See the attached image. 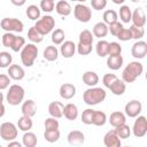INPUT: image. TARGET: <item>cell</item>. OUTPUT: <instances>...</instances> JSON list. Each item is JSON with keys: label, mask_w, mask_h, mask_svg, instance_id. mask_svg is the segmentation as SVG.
I'll list each match as a JSON object with an SVG mask.
<instances>
[{"label": "cell", "mask_w": 147, "mask_h": 147, "mask_svg": "<svg viewBox=\"0 0 147 147\" xmlns=\"http://www.w3.org/2000/svg\"><path fill=\"white\" fill-rule=\"evenodd\" d=\"M64 38H65V33L62 29H55L52 31V42L54 45H62V42L64 41Z\"/></svg>", "instance_id": "e575fe53"}, {"label": "cell", "mask_w": 147, "mask_h": 147, "mask_svg": "<svg viewBox=\"0 0 147 147\" xmlns=\"http://www.w3.org/2000/svg\"><path fill=\"white\" fill-rule=\"evenodd\" d=\"M107 96V92L102 87H90L87 88L83 94V100L88 106H95L105 101Z\"/></svg>", "instance_id": "6da1fadb"}, {"label": "cell", "mask_w": 147, "mask_h": 147, "mask_svg": "<svg viewBox=\"0 0 147 147\" xmlns=\"http://www.w3.org/2000/svg\"><path fill=\"white\" fill-rule=\"evenodd\" d=\"M13 62V56L9 52H0V68H9Z\"/></svg>", "instance_id": "ab89813d"}, {"label": "cell", "mask_w": 147, "mask_h": 147, "mask_svg": "<svg viewBox=\"0 0 147 147\" xmlns=\"http://www.w3.org/2000/svg\"><path fill=\"white\" fill-rule=\"evenodd\" d=\"M11 3L15 5V6H23V5L25 3V1H24V0H22V1H15V0H11Z\"/></svg>", "instance_id": "9f6ffc18"}, {"label": "cell", "mask_w": 147, "mask_h": 147, "mask_svg": "<svg viewBox=\"0 0 147 147\" xmlns=\"http://www.w3.org/2000/svg\"><path fill=\"white\" fill-rule=\"evenodd\" d=\"M93 114H94V109L92 108H87L83 111L80 118H82V122L86 125H91L92 124V119H93Z\"/></svg>", "instance_id": "ee69618b"}, {"label": "cell", "mask_w": 147, "mask_h": 147, "mask_svg": "<svg viewBox=\"0 0 147 147\" xmlns=\"http://www.w3.org/2000/svg\"><path fill=\"white\" fill-rule=\"evenodd\" d=\"M60 131L59 130H45L44 132V138L46 141L53 144V142H56L59 139H60Z\"/></svg>", "instance_id": "f35d334b"}, {"label": "cell", "mask_w": 147, "mask_h": 147, "mask_svg": "<svg viewBox=\"0 0 147 147\" xmlns=\"http://www.w3.org/2000/svg\"><path fill=\"white\" fill-rule=\"evenodd\" d=\"M144 71V65L139 61H131L122 72V80L124 83H133Z\"/></svg>", "instance_id": "7a4b0ae2"}, {"label": "cell", "mask_w": 147, "mask_h": 147, "mask_svg": "<svg viewBox=\"0 0 147 147\" xmlns=\"http://www.w3.org/2000/svg\"><path fill=\"white\" fill-rule=\"evenodd\" d=\"M36 28V30L44 37L48 33H51L54 30L55 26V20L53 16L51 15H45L42 17H40L38 21H36V24L33 25Z\"/></svg>", "instance_id": "5b68a950"}, {"label": "cell", "mask_w": 147, "mask_h": 147, "mask_svg": "<svg viewBox=\"0 0 147 147\" xmlns=\"http://www.w3.org/2000/svg\"><path fill=\"white\" fill-rule=\"evenodd\" d=\"M0 44H1V42H0Z\"/></svg>", "instance_id": "be15d7a7"}, {"label": "cell", "mask_w": 147, "mask_h": 147, "mask_svg": "<svg viewBox=\"0 0 147 147\" xmlns=\"http://www.w3.org/2000/svg\"><path fill=\"white\" fill-rule=\"evenodd\" d=\"M131 17H132V11L131 8L127 5H123L119 7V18L123 23H129L131 22Z\"/></svg>", "instance_id": "1f68e13d"}, {"label": "cell", "mask_w": 147, "mask_h": 147, "mask_svg": "<svg viewBox=\"0 0 147 147\" xmlns=\"http://www.w3.org/2000/svg\"><path fill=\"white\" fill-rule=\"evenodd\" d=\"M0 26L1 29H3L6 32H22L24 24L22 21H20L18 18H14V17H5L1 20L0 22Z\"/></svg>", "instance_id": "52a82bcc"}, {"label": "cell", "mask_w": 147, "mask_h": 147, "mask_svg": "<svg viewBox=\"0 0 147 147\" xmlns=\"http://www.w3.org/2000/svg\"><path fill=\"white\" fill-rule=\"evenodd\" d=\"M3 100H5V96H3L2 92H0V105H2V103H3Z\"/></svg>", "instance_id": "680465c9"}, {"label": "cell", "mask_w": 147, "mask_h": 147, "mask_svg": "<svg viewBox=\"0 0 147 147\" xmlns=\"http://www.w3.org/2000/svg\"><path fill=\"white\" fill-rule=\"evenodd\" d=\"M122 53V46L117 41H111L108 45V56L114 55H121Z\"/></svg>", "instance_id": "b9f144b4"}, {"label": "cell", "mask_w": 147, "mask_h": 147, "mask_svg": "<svg viewBox=\"0 0 147 147\" xmlns=\"http://www.w3.org/2000/svg\"><path fill=\"white\" fill-rule=\"evenodd\" d=\"M38 144V139L37 136L33 132H24L23 137H22V145L24 147H36Z\"/></svg>", "instance_id": "484cf974"}, {"label": "cell", "mask_w": 147, "mask_h": 147, "mask_svg": "<svg viewBox=\"0 0 147 147\" xmlns=\"http://www.w3.org/2000/svg\"><path fill=\"white\" fill-rule=\"evenodd\" d=\"M92 34H93V37H96V38H100V39L106 37L108 34V25L105 24L103 22H98L93 26Z\"/></svg>", "instance_id": "d4e9b609"}, {"label": "cell", "mask_w": 147, "mask_h": 147, "mask_svg": "<svg viewBox=\"0 0 147 147\" xmlns=\"http://www.w3.org/2000/svg\"><path fill=\"white\" fill-rule=\"evenodd\" d=\"M74 16L78 22L87 23L92 18V10L84 3H77L74 7Z\"/></svg>", "instance_id": "ba28073f"}, {"label": "cell", "mask_w": 147, "mask_h": 147, "mask_svg": "<svg viewBox=\"0 0 147 147\" xmlns=\"http://www.w3.org/2000/svg\"><path fill=\"white\" fill-rule=\"evenodd\" d=\"M44 59L49 61V62H53V61H56L57 57H59V49L56 48V46L54 45H51V46H47L45 49H44Z\"/></svg>", "instance_id": "4316f807"}, {"label": "cell", "mask_w": 147, "mask_h": 147, "mask_svg": "<svg viewBox=\"0 0 147 147\" xmlns=\"http://www.w3.org/2000/svg\"><path fill=\"white\" fill-rule=\"evenodd\" d=\"M7 147H23V145L21 142H18V141L14 140V141H9L8 145H7Z\"/></svg>", "instance_id": "11a10c76"}, {"label": "cell", "mask_w": 147, "mask_h": 147, "mask_svg": "<svg viewBox=\"0 0 147 147\" xmlns=\"http://www.w3.org/2000/svg\"><path fill=\"white\" fill-rule=\"evenodd\" d=\"M107 122V115L105 111L101 110H94L93 114V119H92V124L96 125V126H103Z\"/></svg>", "instance_id": "f546056e"}, {"label": "cell", "mask_w": 147, "mask_h": 147, "mask_svg": "<svg viewBox=\"0 0 147 147\" xmlns=\"http://www.w3.org/2000/svg\"><path fill=\"white\" fill-rule=\"evenodd\" d=\"M14 39H15V34L11 33V32H5L1 37V44L2 46L5 47H11L13 42H14Z\"/></svg>", "instance_id": "bcb514c9"}, {"label": "cell", "mask_w": 147, "mask_h": 147, "mask_svg": "<svg viewBox=\"0 0 147 147\" xmlns=\"http://www.w3.org/2000/svg\"><path fill=\"white\" fill-rule=\"evenodd\" d=\"M59 93H60V96L62 99L70 100L76 95V86L74 84H70V83H64L60 86Z\"/></svg>", "instance_id": "2e32d148"}, {"label": "cell", "mask_w": 147, "mask_h": 147, "mask_svg": "<svg viewBox=\"0 0 147 147\" xmlns=\"http://www.w3.org/2000/svg\"><path fill=\"white\" fill-rule=\"evenodd\" d=\"M5 113H6V108H5L3 103H2V105H0V118L5 115Z\"/></svg>", "instance_id": "6f0895ef"}, {"label": "cell", "mask_w": 147, "mask_h": 147, "mask_svg": "<svg viewBox=\"0 0 147 147\" xmlns=\"http://www.w3.org/2000/svg\"><path fill=\"white\" fill-rule=\"evenodd\" d=\"M108 45H109V42L107 40H103V39H101V40H99L96 42V45H95V52H96L98 56L105 57V56L108 55Z\"/></svg>", "instance_id": "4dcf8cb0"}, {"label": "cell", "mask_w": 147, "mask_h": 147, "mask_svg": "<svg viewBox=\"0 0 147 147\" xmlns=\"http://www.w3.org/2000/svg\"><path fill=\"white\" fill-rule=\"evenodd\" d=\"M0 147H2V146H1V145H0Z\"/></svg>", "instance_id": "6125c7cd"}, {"label": "cell", "mask_w": 147, "mask_h": 147, "mask_svg": "<svg viewBox=\"0 0 147 147\" xmlns=\"http://www.w3.org/2000/svg\"><path fill=\"white\" fill-rule=\"evenodd\" d=\"M63 108H64V105L60 101H52L49 105H48V114L51 115V117L53 118H61L63 116Z\"/></svg>", "instance_id": "ac0fdd59"}, {"label": "cell", "mask_w": 147, "mask_h": 147, "mask_svg": "<svg viewBox=\"0 0 147 147\" xmlns=\"http://www.w3.org/2000/svg\"><path fill=\"white\" fill-rule=\"evenodd\" d=\"M124 26H123V24L121 23V22H115V23H113V24H109L108 25V32H110L113 36H117V33L123 29Z\"/></svg>", "instance_id": "816d5d0a"}, {"label": "cell", "mask_w": 147, "mask_h": 147, "mask_svg": "<svg viewBox=\"0 0 147 147\" xmlns=\"http://www.w3.org/2000/svg\"><path fill=\"white\" fill-rule=\"evenodd\" d=\"M131 55L134 59H144L147 55V42L144 40H137L131 47Z\"/></svg>", "instance_id": "8fae6325"}, {"label": "cell", "mask_w": 147, "mask_h": 147, "mask_svg": "<svg viewBox=\"0 0 147 147\" xmlns=\"http://www.w3.org/2000/svg\"><path fill=\"white\" fill-rule=\"evenodd\" d=\"M9 83H10V78L8 77V75L0 74V91L8 88L9 87Z\"/></svg>", "instance_id": "f5cc1de1"}, {"label": "cell", "mask_w": 147, "mask_h": 147, "mask_svg": "<svg viewBox=\"0 0 147 147\" xmlns=\"http://www.w3.org/2000/svg\"><path fill=\"white\" fill-rule=\"evenodd\" d=\"M93 46L92 45H85V44H79L76 45V51L78 52L79 55H88L92 52Z\"/></svg>", "instance_id": "c3c4849f"}, {"label": "cell", "mask_w": 147, "mask_h": 147, "mask_svg": "<svg viewBox=\"0 0 147 147\" xmlns=\"http://www.w3.org/2000/svg\"><path fill=\"white\" fill-rule=\"evenodd\" d=\"M114 130H115L117 137H118L121 140H122V139H127V138H130V136H131V127H130L129 125H126V124L119 125V126L115 127Z\"/></svg>", "instance_id": "836d02e7"}, {"label": "cell", "mask_w": 147, "mask_h": 147, "mask_svg": "<svg viewBox=\"0 0 147 147\" xmlns=\"http://www.w3.org/2000/svg\"><path fill=\"white\" fill-rule=\"evenodd\" d=\"M102 18H103V23L109 25V24H113L115 22H117V18H118V14L114 10V9H107L103 15H102Z\"/></svg>", "instance_id": "d6a6232c"}, {"label": "cell", "mask_w": 147, "mask_h": 147, "mask_svg": "<svg viewBox=\"0 0 147 147\" xmlns=\"http://www.w3.org/2000/svg\"><path fill=\"white\" fill-rule=\"evenodd\" d=\"M55 10H56V13L59 14V15H61V16H69L70 14H71V11H72V7H71V5L68 2V1H65V0H60V1H57L56 3H55Z\"/></svg>", "instance_id": "44dd1931"}, {"label": "cell", "mask_w": 147, "mask_h": 147, "mask_svg": "<svg viewBox=\"0 0 147 147\" xmlns=\"http://www.w3.org/2000/svg\"><path fill=\"white\" fill-rule=\"evenodd\" d=\"M7 74H8V77L10 79H14V80H22L25 76L24 69L18 64H11L8 68Z\"/></svg>", "instance_id": "d6986e66"}, {"label": "cell", "mask_w": 147, "mask_h": 147, "mask_svg": "<svg viewBox=\"0 0 147 147\" xmlns=\"http://www.w3.org/2000/svg\"><path fill=\"white\" fill-rule=\"evenodd\" d=\"M125 147H131V146H125Z\"/></svg>", "instance_id": "94428289"}, {"label": "cell", "mask_w": 147, "mask_h": 147, "mask_svg": "<svg viewBox=\"0 0 147 147\" xmlns=\"http://www.w3.org/2000/svg\"><path fill=\"white\" fill-rule=\"evenodd\" d=\"M121 41H129V40H131L132 39V36H131V32H130V30L129 29H126V28H123L118 33H117V36H116Z\"/></svg>", "instance_id": "f907efd6"}, {"label": "cell", "mask_w": 147, "mask_h": 147, "mask_svg": "<svg viewBox=\"0 0 147 147\" xmlns=\"http://www.w3.org/2000/svg\"><path fill=\"white\" fill-rule=\"evenodd\" d=\"M78 39H79V44H85V45H92L93 44V34L90 30H83L79 36H78Z\"/></svg>", "instance_id": "74e56055"}, {"label": "cell", "mask_w": 147, "mask_h": 147, "mask_svg": "<svg viewBox=\"0 0 147 147\" xmlns=\"http://www.w3.org/2000/svg\"><path fill=\"white\" fill-rule=\"evenodd\" d=\"M141 110H142V103L138 100H131L124 107L125 116L131 117V118H136V117L140 116Z\"/></svg>", "instance_id": "30bf717a"}, {"label": "cell", "mask_w": 147, "mask_h": 147, "mask_svg": "<svg viewBox=\"0 0 147 147\" xmlns=\"http://www.w3.org/2000/svg\"><path fill=\"white\" fill-rule=\"evenodd\" d=\"M109 90L111 91V93L114 95H123L126 91V85L122 79H116V82L109 87Z\"/></svg>", "instance_id": "f1b7e54d"}, {"label": "cell", "mask_w": 147, "mask_h": 147, "mask_svg": "<svg viewBox=\"0 0 147 147\" xmlns=\"http://www.w3.org/2000/svg\"><path fill=\"white\" fill-rule=\"evenodd\" d=\"M63 116L69 121H75L78 117V107L75 103H67L63 108Z\"/></svg>", "instance_id": "7402d4cb"}, {"label": "cell", "mask_w": 147, "mask_h": 147, "mask_svg": "<svg viewBox=\"0 0 147 147\" xmlns=\"http://www.w3.org/2000/svg\"><path fill=\"white\" fill-rule=\"evenodd\" d=\"M38 56V47L34 44H25L21 51V61L24 67H32Z\"/></svg>", "instance_id": "277c9868"}, {"label": "cell", "mask_w": 147, "mask_h": 147, "mask_svg": "<svg viewBox=\"0 0 147 147\" xmlns=\"http://www.w3.org/2000/svg\"><path fill=\"white\" fill-rule=\"evenodd\" d=\"M103 144L106 147H122V140L117 137L115 130H110L105 134Z\"/></svg>", "instance_id": "5bb4252c"}, {"label": "cell", "mask_w": 147, "mask_h": 147, "mask_svg": "<svg viewBox=\"0 0 147 147\" xmlns=\"http://www.w3.org/2000/svg\"><path fill=\"white\" fill-rule=\"evenodd\" d=\"M114 2H115V3H123V2H124V0H119V1H118V0H115Z\"/></svg>", "instance_id": "91938a15"}, {"label": "cell", "mask_w": 147, "mask_h": 147, "mask_svg": "<svg viewBox=\"0 0 147 147\" xmlns=\"http://www.w3.org/2000/svg\"><path fill=\"white\" fill-rule=\"evenodd\" d=\"M18 129L17 126L11 122H3L0 125V137L5 141H14L17 138Z\"/></svg>", "instance_id": "8992f818"}, {"label": "cell", "mask_w": 147, "mask_h": 147, "mask_svg": "<svg viewBox=\"0 0 147 147\" xmlns=\"http://www.w3.org/2000/svg\"><path fill=\"white\" fill-rule=\"evenodd\" d=\"M124 62V59L122 55H114V56H108L107 59V67L110 70H118L122 68Z\"/></svg>", "instance_id": "cb8c5ba5"}, {"label": "cell", "mask_w": 147, "mask_h": 147, "mask_svg": "<svg viewBox=\"0 0 147 147\" xmlns=\"http://www.w3.org/2000/svg\"><path fill=\"white\" fill-rule=\"evenodd\" d=\"M136 138H142L147 133V119L145 116H138L131 129Z\"/></svg>", "instance_id": "9c48e42d"}, {"label": "cell", "mask_w": 147, "mask_h": 147, "mask_svg": "<svg viewBox=\"0 0 147 147\" xmlns=\"http://www.w3.org/2000/svg\"><path fill=\"white\" fill-rule=\"evenodd\" d=\"M25 46V39L24 37H21V36H15V39H14V42L11 45V51L13 52H20L22 51V48Z\"/></svg>", "instance_id": "60d3db41"}, {"label": "cell", "mask_w": 147, "mask_h": 147, "mask_svg": "<svg viewBox=\"0 0 147 147\" xmlns=\"http://www.w3.org/2000/svg\"><path fill=\"white\" fill-rule=\"evenodd\" d=\"M21 111H22V115L23 116H26V117L32 118L36 115V113H37V105H36V102L33 100H31V99L25 100L22 103Z\"/></svg>", "instance_id": "e0dca14e"}, {"label": "cell", "mask_w": 147, "mask_h": 147, "mask_svg": "<svg viewBox=\"0 0 147 147\" xmlns=\"http://www.w3.org/2000/svg\"><path fill=\"white\" fill-rule=\"evenodd\" d=\"M39 8H40V10H42L45 13H51L55 8V2L53 0H41Z\"/></svg>", "instance_id": "f6af8a7d"}, {"label": "cell", "mask_w": 147, "mask_h": 147, "mask_svg": "<svg viewBox=\"0 0 147 147\" xmlns=\"http://www.w3.org/2000/svg\"><path fill=\"white\" fill-rule=\"evenodd\" d=\"M129 30H130V32H131L132 39L141 40V38L145 36V30H144V28H138V26L131 25V26L129 28Z\"/></svg>", "instance_id": "7bdbcfd3"}, {"label": "cell", "mask_w": 147, "mask_h": 147, "mask_svg": "<svg viewBox=\"0 0 147 147\" xmlns=\"http://www.w3.org/2000/svg\"><path fill=\"white\" fill-rule=\"evenodd\" d=\"M28 38L29 40L31 41V44H39L42 41L44 37L36 30L34 26H31L29 30H28Z\"/></svg>", "instance_id": "8d00e7d4"}, {"label": "cell", "mask_w": 147, "mask_h": 147, "mask_svg": "<svg viewBox=\"0 0 147 147\" xmlns=\"http://www.w3.org/2000/svg\"><path fill=\"white\" fill-rule=\"evenodd\" d=\"M32 125H33V123H32V119L30 118V117H26V116H21L20 118H18V121H17V129L18 130H21V131H23V132H28V131H30L31 129H32Z\"/></svg>", "instance_id": "83f0119b"}, {"label": "cell", "mask_w": 147, "mask_h": 147, "mask_svg": "<svg viewBox=\"0 0 147 147\" xmlns=\"http://www.w3.org/2000/svg\"><path fill=\"white\" fill-rule=\"evenodd\" d=\"M60 53L64 59H70L76 53V44L71 40H64L60 47Z\"/></svg>", "instance_id": "9a60e30c"}, {"label": "cell", "mask_w": 147, "mask_h": 147, "mask_svg": "<svg viewBox=\"0 0 147 147\" xmlns=\"http://www.w3.org/2000/svg\"><path fill=\"white\" fill-rule=\"evenodd\" d=\"M26 16L32 21H38L40 18V8L37 5H30L26 8Z\"/></svg>", "instance_id": "d590c367"}, {"label": "cell", "mask_w": 147, "mask_h": 147, "mask_svg": "<svg viewBox=\"0 0 147 147\" xmlns=\"http://www.w3.org/2000/svg\"><path fill=\"white\" fill-rule=\"evenodd\" d=\"M132 25L138 26V28H144L146 24V14L141 7L136 8L132 11V17H131Z\"/></svg>", "instance_id": "7c38bea8"}, {"label": "cell", "mask_w": 147, "mask_h": 147, "mask_svg": "<svg viewBox=\"0 0 147 147\" xmlns=\"http://www.w3.org/2000/svg\"><path fill=\"white\" fill-rule=\"evenodd\" d=\"M24 95H25L24 88L18 84H14L9 86L6 94V100L10 106H18L20 103L23 102Z\"/></svg>", "instance_id": "3957f363"}, {"label": "cell", "mask_w": 147, "mask_h": 147, "mask_svg": "<svg viewBox=\"0 0 147 147\" xmlns=\"http://www.w3.org/2000/svg\"><path fill=\"white\" fill-rule=\"evenodd\" d=\"M116 79H117V76H116V75H114V74H106V75L102 77V83H103L105 87L109 88V87L116 82Z\"/></svg>", "instance_id": "681fc988"}, {"label": "cell", "mask_w": 147, "mask_h": 147, "mask_svg": "<svg viewBox=\"0 0 147 147\" xmlns=\"http://www.w3.org/2000/svg\"><path fill=\"white\" fill-rule=\"evenodd\" d=\"M67 140L71 146H82L85 142V136L79 130H72L68 133Z\"/></svg>", "instance_id": "4fadbf2b"}, {"label": "cell", "mask_w": 147, "mask_h": 147, "mask_svg": "<svg viewBox=\"0 0 147 147\" xmlns=\"http://www.w3.org/2000/svg\"><path fill=\"white\" fill-rule=\"evenodd\" d=\"M91 6L95 10L105 9V7L107 6V0H91Z\"/></svg>", "instance_id": "db71d44e"}, {"label": "cell", "mask_w": 147, "mask_h": 147, "mask_svg": "<svg viewBox=\"0 0 147 147\" xmlns=\"http://www.w3.org/2000/svg\"><path fill=\"white\" fill-rule=\"evenodd\" d=\"M108 121H109L110 125H113L114 127H117L119 125L126 124V116L122 111H114V113L110 114Z\"/></svg>", "instance_id": "ffe728a7"}, {"label": "cell", "mask_w": 147, "mask_h": 147, "mask_svg": "<svg viewBox=\"0 0 147 147\" xmlns=\"http://www.w3.org/2000/svg\"><path fill=\"white\" fill-rule=\"evenodd\" d=\"M44 126H45V130H59L60 123H59V121L56 118L48 117V118L45 119Z\"/></svg>", "instance_id": "7dc6e473"}, {"label": "cell", "mask_w": 147, "mask_h": 147, "mask_svg": "<svg viewBox=\"0 0 147 147\" xmlns=\"http://www.w3.org/2000/svg\"><path fill=\"white\" fill-rule=\"evenodd\" d=\"M83 83L85 85L90 86V87H94L99 83V76H98V74L94 72V71H91V70L85 71L83 74Z\"/></svg>", "instance_id": "603a6c76"}]
</instances>
